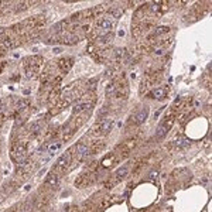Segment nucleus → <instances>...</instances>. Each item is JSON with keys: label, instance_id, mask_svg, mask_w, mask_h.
I'll return each instance as SVG.
<instances>
[{"label": "nucleus", "instance_id": "f257e3e1", "mask_svg": "<svg viewBox=\"0 0 212 212\" xmlns=\"http://www.w3.org/2000/svg\"><path fill=\"white\" fill-rule=\"evenodd\" d=\"M70 164H71V154H70V153H64V154H62L61 157L57 160L55 167H58V168H67V167H70Z\"/></svg>", "mask_w": 212, "mask_h": 212}, {"label": "nucleus", "instance_id": "f03ea898", "mask_svg": "<svg viewBox=\"0 0 212 212\" xmlns=\"http://www.w3.org/2000/svg\"><path fill=\"white\" fill-rule=\"evenodd\" d=\"M171 125H173V122H170V123H161V125L157 127V133H156V135H157V139H163L164 136L168 133V130H170Z\"/></svg>", "mask_w": 212, "mask_h": 212}, {"label": "nucleus", "instance_id": "7ed1b4c3", "mask_svg": "<svg viewBox=\"0 0 212 212\" xmlns=\"http://www.w3.org/2000/svg\"><path fill=\"white\" fill-rule=\"evenodd\" d=\"M147 116H149V108H143L142 110H139L135 116V120L137 125H142L143 122H146Z\"/></svg>", "mask_w": 212, "mask_h": 212}, {"label": "nucleus", "instance_id": "20e7f679", "mask_svg": "<svg viewBox=\"0 0 212 212\" xmlns=\"http://www.w3.org/2000/svg\"><path fill=\"white\" fill-rule=\"evenodd\" d=\"M167 94V91L166 88H154V89L150 92V98L153 99H163Z\"/></svg>", "mask_w": 212, "mask_h": 212}, {"label": "nucleus", "instance_id": "39448f33", "mask_svg": "<svg viewBox=\"0 0 212 212\" xmlns=\"http://www.w3.org/2000/svg\"><path fill=\"white\" fill-rule=\"evenodd\" d=\"M24 156H26V146H23V144L16 146V149H14V159L17 161H21L24 159Z\"/></svg>", "mask_w": 212, "mask_h": 212}, {"label": "nucleus", "instance_id": "423d86ee", "mask_svg": "<svg viewBox=\"0 0 212 212\" xmlns=\"http://www.w3.org/2000/svg\"><path fill=\"white\" fill-rule=\"evenodd\" d=\"M112 126H113V122H112L110 119H105V120H102V122H101V126H99L101 133H103V135L109 133L110 129H112Z\"/></svg>", "mask_w": 212, "mask_h": 212}, {"label": "nucleus", "instance_id": "0eeeda50", "mask_svg": "<svg viewBox=\"0 0 212 212\" xmlns=\"http://www.w3.org/2000/svg\"><path fill=\"white\" fill-rule=\"evenodd\" d=\"M47 184L51 185V187H58L60 185V177L55 174V173H50L48 176H47Z\"/></svg>", "mask_w": 212, "mask_h": 212}, {"label": "nucleus", "instance_id": "6e6552de", "mask_svg": "<svg viewBox=\"0 0 212 212\" xmlns=\"http://www.w3.org/2000/svg\"><path fill=\"white\" fill-rule=\"evenodd\" d=\"M98 27L99 29H103V30H110L113 27V20H110V19H99Z\"/></svg>", "mask_w": 212, "mask_h": 212}, {"label": "nucleus", "instance_id": "1a4fd4ad", "mask_svg": "<svg viewBox=\"0 0 212 212\" xmlns=\"http://www.w3.org/2000/svg\"><path fill=\"white\" fill-rule=\"evenodd\" d=\"M88 151H89V149H88V146H85V144H78V147H77L78 157H81V159H84V157H86V154H88Z\"/></svg>", "mask_w": 212, "mask_h": 212}, {"label": "nucleus", "instance_id": "9d476101", "mask_svg": "<svg viewBox=\"0 0 212 212\" xmlns=\"http://www.w3.org/2000/svg\"><path fill=\"white\" fill-rule=\"evenodd\" d=\"M127 173H129V168H127V167H120L118 171H116L115 177H116V180H118V181H120V180H123L125 177L127 176Z\"/></svg>", "mask_w": 212, "mask_h": 212}, {"label": "nucleus", "instance_id": "9b49d317", "mask_svg": "<svg viewBox=\"0 0 212 212\" xmlns=\"http://www.w3.org/2000/svg\"><path fill=\"white\" fill-rule=\"evenodd\" d=\"M176 146L178 147V149H184V147L190 146V142H188L187 139H184V137H178V139L176 140Z\"/></svg>", "mask_w": 212, "mask_h": 212}, {"label": "nucleus", "instance_id": "f8f14e48", "mask_svg": "<svg viewBox=\"0 0 212 212\" xmlns=\"http://www.w3.org/2000/svg\"><path fill=\"white\" fill-rule=\"evenodd\" d=\"M89 108H91V103H79V105H77L75 108H74V112L78 113V112H82V110L89 109Z\"/></svg>", "mask_w": 212, "mask_h": 212}, {"label": "nucleus", "instance_id": "ddd939ff", "mask_svg": "<svg viewBox=\"0 0 212 212\" xmlns=\"http://www.w3.org/2000/svg\"><path fill=\"white\" fill-rule=\"evenodd\" d=\"M160 4L161 3H159V2H154V3L151 4V12L153 13H157L160 10Z\"/></svg>", "mask_w": 212, "mask_h": 212}, {"label": "nucleus", "instance_id": "4468645a", "mask_svg": "<svg viewBox=\"0 0 212 212\" xmlns=\"http://www.w3.org/2000/svg\"><path fill=\"white\" fill-rule=\"evenodd\" d=\"M58 149H60V144H58V143H53V144L50 146V153L53 154V153H55V151L58 150Z\"/></svg>", "mask_w": 212, "mask_h": 212}, {"label": "nucleus", "instance_id": "2eb2a0df", "mask_svg": "<svg viewBox=\"0 0 212 212\" xmlns=\"http://www.w3.org/2000/svg\"><path fill=\"white\" fill-rule=\"evenodd\" d=\"M157 177H159V171H156V170H154V171H151L150 174H149V178H150V180H156Z\"/></svg>", "mask_w": 212, "mask_h": 212}, {"label": "nucleus", "instance_id": "dca6fc26", "mask_svg": "<svg viewBox=\"0 0 212 212\" xmlns=\"http://www.w3.org/2000/svg\"><path fill=\"white\" fill-rule=\"evenodd\" d=\"M109 13H110V14H113L115 17H119V16H120V12H118V10H115V9H113V10H109Z\"/></svg>", "mask_w": 212, "mask_h": 212}, {"label": "nucleus", "instance_id": "f3484780", "mask_svg": "<svg viewBox=\"0 0 212 212\" xmlns=\"http://www.w3.org/2000/svg\"><path fill=\"white\" fill-rule=\"evenodd\" d=\"M61 51H62L61 47H55V48L53 50V53H54V54H58V53H61Z\"/></svg>", "mask_w": 212, "mask_h": 212}, {"label": "nucleus", "instance_id": "a211bd4d", "mask_svg": "<svg viewBox=\"0 0 212 212\" xmlns=\"http://www.w3.org/2000/svg\"><path fill=\"white\" fill-rule=\"evenodd\" d=\"M167 27H163V29H159V30H157V33H166V31H167Z\"/></svg>", "mask_w": 212, "mask_h": 212}, {"label": "nucleus", "instance_id": "6ab92c4d", "mask_svg": "<svg viewBox=\"0 0 212 212\" xmlns=\"http://www.w3.org/2000/svg\"><path fill=\"white\" fill-rule=\"evenodd\" d=\"M2 201H3V195H0V202H2Z\"/></svg>", "mask_w": 212, "mask_h": 212}, {"label": "nucleus", "instance_id": "aec40b11", "mask_svg": "<svg viewBox=\"0 0 212 212\" xmlns=\"http://www.w3.org/2000/svg\"><path fill=\"white\" fill-rule=\"evenodd\" d=\"M62 212H68V209H64V211H62Z\"/></svg>", "mask_w": 212, "mask_h": 212}]
</instances>
